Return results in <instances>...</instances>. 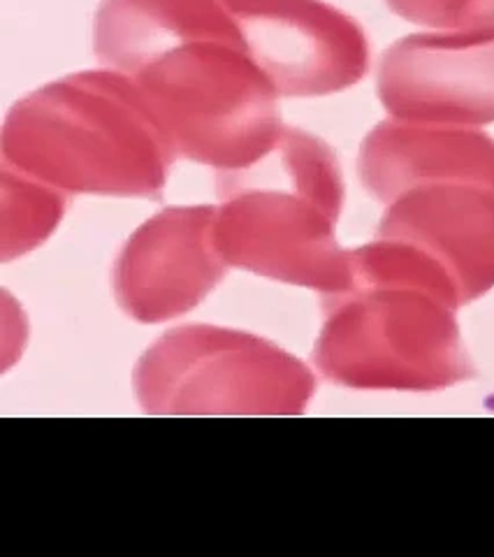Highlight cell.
Returning a JSON list of instances; mask_svg holds the SVG:
<instances>
[{
	"label": "cell",
	"instance_id": "7c38bea8",
	"mask_svg": "<svg viewBox=\"0 0 494 557\" xmlns=\"http://www.w3.org/2000/svg\"><path fill=\"white\" fill-rule=\"evenodd\" d=\"M404 22L430 30L494 26V0H383Z\"/></svg>",
	"mask_w": 494,
	"mask_h": 557
},
{
	"label": "cell",
	"instance_id": "3957f363",
	"mask_svg": "<svg viewBox=\"0 0 494 557\" xmlns=\"http://www.w3.org/2000/svg\"><path fill=\"white\" fill-rule=\"evenodd\" d=\"M217 190L214 235L227 268L323 295L346 286L350 251L337 242L344 180L323 139L284 128L262 159L219 172Z\"/></svg>",
	"mask_w": 494,
	"mask_h": 557
},
{
	"label": "cell",
	"instance_id": "8fae6325",
	"mask_svg": "<svg viewBox=\"0 0 494 557\" xmlns=\"http://www.w3.org/2000/svg\"><path fill=\"white\" fill-rule=\"evenodd\" d=\"M67 194L3 163L0 177V253L12 260L33 251L59 228Z\"/></svg>",
	"mask_w": 494,
	"mask_h": 557
},
{
	"label": "cell",
	"instance_id": "8992f818",
	"mask_svg": "<svg viewBox=\"0 0 494 557\" xmlns=\"http://www.w3.org/2000/svg\"><path fill=\"white\" fill-rule=\"evenodd\" d=\"M223 5L279 96L339 94L367 75L365 28L325 0H223Z\"/></svg>",
	"mask_w": 494,
	"mask_h": 557
},
{
	"label": "cell",
	"instance_id": "ba28073f",
	"mask_svg": "<svg viewBox=\"0 0 494 557\" xmlns=\"http://www.w3.org/2000/svg\"><path fill=\"white\" fill-rule=\"evenodd\" d=\"M376 237L409 242L450 274L462 302L494 286V163L404 188L385 205Z\"/></svg>",
	"mask_w": 494,
	"mask_h": 557
},
{
	"label": "cell",
	"instance_id": "7a4b0ae2",
	"mask_svg": "<svg viewBox=\"0 0 494 557\" xmlns=\"http://www.w3.org/2000/svg\"><path fill=\"white\" fill-rule=\"evenodd\" d=\"M3 163L67 196L158 198L176 161L137 86L114 70L51 82L10 110Z\"/></svg>",
	"mask_w": 494,
	"mask_h": 557
},
{
	"label": "cell",
	"instance_id": "5b68a950",
	"mask_svg": "<svg viewBox=\"0 0 494 557\" xmlns=\"http://www.w3.org/2000/svg\"><path fill=\"white\" fill-rule=\"evenodd\" d=\"M139 405L153 416H297L316 379L276 344L217 325H184L135 368Z\"/></svg>",
	"mask_w": 494,
	"mask_h": 557
},
{
	"label": "cell",
	"instance_id": "9c48e42d",
	"mask_svg": "<svg viewBox=\"0 0 494 557\" xmlns=\"http://www.w3.org/2000/svg\"><path fill=\"white\" fill-rule=\"evenodd\" d=\"M217 207H170L131 235L114 265V295L139 323H161L198 307L227 272Z\"/></svg>",
	"mask_w": 494,
	"mask_h": 557
},
{
	"label": "cell",
	"instance_id": "6da1fadb",
	"mask_svg": "<svg viewBox=\"0 0 494 557\" xmlns=\"http://www.w3.org/2000/svg\"><path fill=\"white\" fill-rule=\"evenodd\" d=\"M325 298L313 358L342 386L434 391L471 376L455 323L460 290L413 244L376 237L350 251L346 286Z\"/></svg>",
	"mask_w": 494,
	"mask_h": 557
},
{
	"label": "cell",
	"instance_id": "52a82bcc",
	"mask_svg": "<svg viewBox=\"0 0 494 557\" xmlns=\"http://www.w3.org/2000/svg\"><path fill=\"white\" fill-rule=\"evenodd\" d=\"M376 91L393 119L465 128L494 124V26L397 40L379 63Z\"/></svg>",
	"mask_w": 494,
	"mask_h": 557
},
{
	"label": "cell",
	"instance_id": "277c9868",
	"mask_svg": "<svg viewBox=\"0 0 494 557\" xmlns=\"http://www.w3.org/2000/svg\"><path fill=\"white\" fill-rule=\"evenodd\" d=\"M180 156L237 170L279 139V91L251 59L237 24L193 35L126 75Z\"/></svg>",
	"mask_w": 494,
	"mask_h": 557
},
{
	"label": "cell",
	"instance_id": "30bf717a",
	"mask_svg": "<svg viewBox=\"0 0 494 557\" xmlns=\"http://www.w3.org/2000/svg\"><path fill=\"white\" fill-rule=\"evenodd\" d=\"M223 0H102L96 12V57L121 75L193 35L233 26Z\"/></svg>",
	"mask_w": 494,
	"mask_h": 557
}]
</instances>
